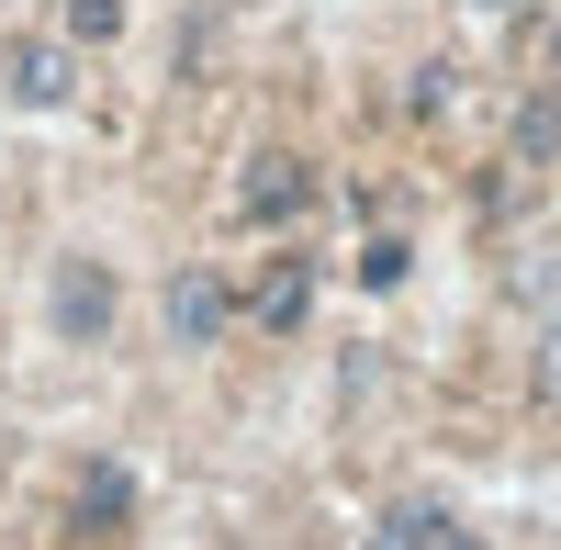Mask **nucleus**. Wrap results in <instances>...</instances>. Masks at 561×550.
<instances>
[{
  "mask_svg": "<svg viewBox=\"0 0 561 550\" xmlns=\"http://www.w3.org/2000/svg\"><path fill=\"white\" fill-rule=\"evenodd\" d=\"M68 90H79V45H12V102L57 113Z\"/></svg>",
  "mask_w": 561,
  "mask_h": 550,
  "instance_id": "obj_7",
  "label": "nucleus"
},
{
  "mask_svg": "<svg viewBox=\"0 0 561 550\" xmlns=\"http://www.w3.org/2000/svg\"><path fill=\"white\" fill-rule=\"evenodd\" d=\"M472 12H528V0H472Z\"/></svg>",
  "mask_w": 561,
  "mask_h": 550,
  "instance_id": "obj_14",
  "label": "nucleus"
},
{
  "mask_svg": "<svg viewBox=\"0 0 561 550\" xmlns=\"http://www.w3.org/2000/svg\"><path fill=\"white\" fill-rule=\"evenodd\" d=\"M415 550H483V528H460L449 506H427V528H415Z\"/></svg>",
  "mask_w": 561,
  "mask_h": 550,
  "instance_id": "obj_11",
  "label": "nucleus"
},
{
  "mask_svg": "<svg viewBox=\"0 0 561 550\" xmlns=\"http://www.w3.org/2000/svg\"><path fill=\"white\" fill-rule=\"evenodd\" d=\"M237 314H248L259 337H293L304 314H314V259H293V248L259 259V270H248V293H237Z\"/></svg>",
  "mask_w": 561,
  "mask_h": 550,
  "instance_id": "obj_5",
  "label": "nucleus"
},
{
  "mask_svg": "<svg viewBox=\"0 0 561 550\" xmlns=\"http://www.w3.org/2000/svg\"><path fill=\"white\" fill-rule=\"evenodd\" d=\"M415 528H427V506H393V517H382V528H370L359 550H415Z\"/></svg>",
  "mask_w": 561,
  "mask_h": 550,
  "instance_id": "obj_12",
  "label": "nucleus"
},
{
  "mask_svg": "<svg viewBox=\"0 0 561 550\" xmlns=\"http://www.w3.org/2000/svg\"><path fill=\"white\" fill-rule=\"evenodd\" d=\"M528 348H539V404H561V248H539V270H528Z\"/></svg>",
  "mask_w": 561,
  "mask_h": 550,
  "instance_id": "obj_6",
  "label": "nucleus"
},
{
  "mask_svg": "<svg viewBox=\"0 0 561 550\" xmlns=\"http://www.w3.org/2000/svg\"><path fill=\"white\" fill-rule=\"evenodd\" d=\"M517 158H561V90H539L517 113Z\"/></svg>",
  "mask_w": 561,
  "mask_h": 550,
  "instance_id": "obj_9",
  "label": "nucleus"
},
{
  "mask_svg": "<svg viewBox=\"0 0 561 550\" xmlns=\"http://www.w3.org/2000/svg\"><path fill=\"white\" fill-rule=\"evenodd\" d=\"M158 326H169V348H214L225 326H237V282H225V270H169Z\"/></svg>",
  "mask_w": 561,
  "mask_h": 550,
  "instance_id": "obj_3",
  "label": "nucleus"
},
{
  "mask_svg": "<svg viewBox=\"0 0 561 550\" xmlns=\"http://www.w3.org/2000/svg\"><path fill=\"white\" fill-rule=\"evenodd\" d=\"M550 90H561V0H550Z\"/></svg>",
  "mask_w": 561,
  "mask_h": 550,
  "instance_id": "obj_13",
  "label": "nucleus"
},
{
  "mask_svg": "<svg viewBox=\"0 0 561 550\" xmlns=\"http://www.w3.org/2000/svg\"><path fill=\"white\" fill-rule=\"evenodd\" d=\"M237 214L259 225V237H280V225H304V214H314V158H293V147L248 158V180H237Z\"/></svg>",
  "mask_w": 561,
  "mask_h": 550,
  "instance_id": "obj_2",
  "label": "nucleus"
},
{
  "mask_svg": "<svg viewBox=\"0 0 561 550\" xmlns=\"http://www.w3.org/2000/svg\"><path fill=\"white\" fill-rule=\"evenodd\" d=\"M135 528V472L124 461H79V494H68V550H113Z\"/></svg>",
  "mask_w": 561,
  "mask_h": 550,
  "instance_id": "obj_4",
  "label": "nucleus"
},
{
  "mask_svg": "<svg viewBox=\"0 0 561 550\" xmlns=\"http://www.w3.org/2000/svg\"><path fill=\"white\" fill-rule=\"evenodd\" d=\"M113 314H124V293H113V270H102V259H68L57 282H45V326H57L68 348H102V337H113Z\"/></svg>",
  "mask_w": 561,
  "mask_h": 550,
  "instance_id": "obj_1",
  "label": "nucleus"
},
{
  "mask_svg": "<svg viewBox=\"0 0 561 550\" xmlns=\"http://www.w3.org/2000/svg\"><path fill=\"white\" fill-rule=\"evenodd\" d=\"M124 34V0H57V45H113Z\"/></svg>",
  "mask_w": 561,
  "mask_h": 550,
  "instance_id": "obj_8",
  "label": "nucleus"
},
{
  "mask_svg": "<svg viewBox=\"0 0 561 550\" xmlns=\"http://www.w3.org/2000/svg\"><path fill=\"white\" fill-rule=\"evenodd\" d=\"M404 270H415L404 237H370V248H359V282H370V293H404Z\"/></svg>",
  "mask_w": 561,
  "mask_h": 550,
  "instance_id": "obj_10",
  "label": "nucleus"
}]
</instances>
